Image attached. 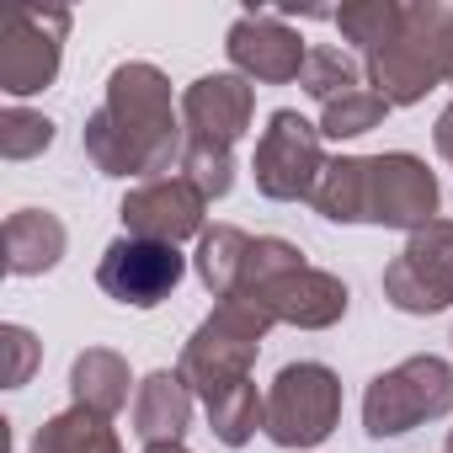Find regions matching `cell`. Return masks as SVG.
<instances>
[{"label":"cell","instance_id":"ba28073f","mask_svg":"<svg viewBox=\"0 0 453 453\" xmlns=\"http://www.w3.org/2000/svg\"><path fill=\"white\" fill-rule=\"evenodd\" d=\"M320 128L310 118H299L294 107H278L257 139V155H251V176H257V192L273 197V203H299V197H315L320 176H326V155H320Z\"/></svg>","mask_w":453,"mask_h":453},{"label":"cell","instance_id":"52a82bcc","mask_svg":"<svg viewBox=\"0 0 453 453\" xmlns=\"http://www.w3.org/2000/svg\"><path fill=\"white\" fill-rule=\"evenodd\" d=\"M336 421H342V379L326 363H288L273 379L262 432L278 448H315L331 437Z\"/></svg>","mask_w":453,"mask_h":453},{"label":"cell","instance_id":"4316f807","mask_svg":"<svg viewBox=\"0 0 453 453\" xmlns=\"http://www.w3.org/2000/svg\"><path fill=\"white\" fill-rule=\"evenodd\" d=\"M432 139H437V155H442V160L453 165V102H448V107L437 112V128H432Z\"/></svg>","mask_w":453,"mask_h":453},{"label":"cell","instance_id":"7c38bea8","mask_svg":"<svg viewBox=\"0 0 453 453\" xmlns=\"http://www.w3.org/2000/svg\"><path fill=\"white\" fill-rule=\"evenodd\" d=\"M203 208L208 197L176 171V176H155V181H139L128 197H123V224L128 235L139 241H160V246H181L192 235H203Z\"/></svg>","mask_w":453,"mask_h":453},{"label":"cell","instance_id":"44dd1931","mask_svg":"<svg viewBox=\"0 0 453 453\" xmlns=\"http://www.w3.org/2000/svg\"><path fill=\"white\" fill-rule=\"evenodd\" d=\"M262 411H267V395H257V384H235V389H224L219 400H208V426L224 448H246L251 432L262 426Z\"/></svg>","mask_w":453,"mask_h":453},{"label":"cell","instance_id":"5bb4252c","mask_svg":"<svg viewBox=\"0 0 453 453\" xmlns=\"http://www.w3.org/2000/svg\"><path fill=\"white\" fill-rule=\"evenodd\" d=\"M257 112V91L246 75H197L181 96V128L197 144H219L235 150V139L251 128Z\"/></svg>","mask_w":453,"mask_h":453},{"label":"cell","instance_id":"f1b7e54d","mask_svg":"<svg viewBox=\"0 0 453 453\" xmlns=\"http://www.w3.org/2000/svg\"><path fill=\"white\" fill-rule=\"evenodd\" d=\"M448 453H453V426H448Z\"/></svg>","mask_w":453,"mask_h":453},{"label":"cell","instance_id":"d4e9b609","mask_svg":"<svg viewBox=\"0 0 453 453\" xmlns=\"http://www.w3.org/2000/svg\"><path fill=\"white\" fill-rule=\"evenodd\" d=\"M54 144V123L43 112H27V107H6L0 112V155L6 160H33Z\"/></svg>","mask_w":453,"mask_h":453},{"label":"cell","instance_id":"484cf974","mask_svg":"<svg viewBox=\"0 0 453 453\" xmlns=\"http://www.w3.org/2000/svg\"><path fill=\"white\" fill-rule=\"evenodd\" d=\"M0 352H6V389H22L43 357V347L27 326H0Z\"/></svg>","mask_w":453,"mask_h":453},{"label":"cell","instance_id":"83f0119b","mask_svg":"<svg viewBox=\"0 0 453 453\" xmlns=\"http://www.w3.org/2000/svg\"><path fill=\"white\" fill-rule=\"evenodd\" d=\"M144 453H192L187 442H155V448H144Z\"/></svg>","mask_w":453,"mask_h":453},{"label":"cell","instance_id":"3957f363","mask_svg":"<svg viewBox=\"0 0 453 453\" xmlns=\"http://www.w3.org/2000/svg\"><path fill=\"white\" fill-rule=\"evenodd\" d=\"M235 299L257 304L273 326H299V331H326L347 315V283L310 267L304 251L278 235L251 241V262H246Z\"/></svg>","mask_w":453,"mask_h":453},{"label":"cell","instance_id":"ac0fdd59","mask_svg":"<svg viewBox=\"0 0 453 453\" xmlns=\"http://www.w3.org/2000/svg\"><path fill=\"white\" fill-rule=\"evenodd\" d=\"M246 262H251V235L235 230V224H213V230L197 235V278L219 304L235 299V288L246 278Z\"/></svg>","mask_w":453,"mask_h":453},{"label":"cell","instance_id":"8992f818","mask_svg":"<svg viewBox=\"0 0 453 453\" xmlns=\"http://www.w3.org/2000/svg\"><path fill=\"white\" fill-rule=\"evenodd\" d=\"M453 411V363L421 352L379 373L363 395V426L368 437H405L421 421H437Z\"/></svg>","mask_w":453,"mask_h":453},{"label":"cell","instance_id":"8fae6325","mask_svg":"<svg viewBox=\"0 0 453 453\" xmlns=\"http://www.w3.org/2000/svg\"><path fill=\"white\" fill-rule=\"evenodd\" d=\"M187 278V257L176 246H160V241H139V235H123L102 251V267H96V283L107 299L118 304H134V310H155L165 304Z\"/></svg>","mask_w":453,"mask_h":453},{"label":"cell","instance_id":"5b68a950","mask_svg":"<svg viewBox=\"0 0 453 453\" xmlns=\"http://www.w3.org/2000/svg\"><path fill=\"white\" fill-rule=\"evenodd\" d=\"M267 331H273V320H267L257 304L224 299V304H213V315H208V320L192 331V342L181 347L176 373H181V379L192 384V395H203V405H208V400H219L224 389H235V384L251 379V363H257Z\"/></svg>","mask_w":453,"mask_h":453},{"label":"cell","instance_id":"30bf717a","mask_svg":"<svg viewBox=\"0 0 453 453\" xmlns=\"http://www.w3.org/2000/svg\"><path fill=\"white\" fill-rule=\"evenodd\" d=\"M384 299L400 315H437L453 304V219L411 230L405 251L384 267Z\"/></svg>","mask_w":453,"mask_h":453},{"label":"cell","instance_id":"4fadbf2b","mask_svg":"<svg viewBox=\"0 0 453 453\" xmlns=\"http://www.w3.org/2000/svg\"><path fill=\"white\" fill-rule=\"evenodd\" d=\"M224 49H230V65H235L246 81H262V86H288V81H299V75H304V59H310L304 38H299L283 17H273V12H246V17H235Z\"/></svg>","mask_w":453,"mask_h":453},{"label":"cell","instance_id":"e0dca14e","mask_svg":"<svg viewBox=\"0 0 453 453\" xmlns=\"http://www.w3.org/2000/svg\"><path fill=\"white\" fill-rule=\"evenodd\" d=\"M128 363L118 357V352H107V347H86L81 357H75V368H70V395H75V405H86V411H96V416H118L123 405H128Z\"/></svg>","mask_w":453,"mask_h":453},{"label":"cell","instance_id":"2e32d148","mask_svg":"<svg viewBox=\"0 0 453 453\" xmlns=\"http://www.w3.org/2000/svg\"><path fill=\"white\" fill-rule=\"evenodd\" d=\"M0 241H6V273L12 278H38V273L59 267V257L70 246L59 213H49V208H17L6 219V230H0Z\"/></svg>","mask_w":453,"mask_h":453},{"label":"cell","instance_id":"6da1fadb","mask_svg":"<svg viewBox=\"0 0 453 453\" xmlns=\"http://www.w3.org/2000/svg\"><path fill=\"white\" fill-rule=\"evenodd\" d=\"M86 155L102 176H160L187 150V128L171 107V81L155 65H118L102 107L86 118Z\"/></svg>","mask_w":453,"mask_h":453},{"label":"cell","instance_id":"7a4b0ae2","mask_svg":"<svg viewBox=\"0 0 453 453\" xmlns=\"http://www.w3.org/2000/svg\"><path fill=\"white\" fill-rule=\"evenodd\" d=\"M315 213L331 224H384V230H421L437 219V176L426 160L395 155H342L326 160L315 187Z\"/></svg>","mask_w":453,"mask_h":453},{"label":"cell","instance_id":"9a60e30c","mask_svg":"<svg viewBox=\"0 0 453 453\" xmlns=\"http://www.w3.org/2000/svg\"><path fill=\"white\" fill-rule=\"evenodd\" d=\"M187 426H192V384L171 368H155L134 395V437L155 448V442H181Z\"/></svg>","mask_w":453,"mask_h":453},{"label":"cell","instance_id":"7402d4cb","mask_svg":"<svg viewBox=\"0 0 453 453\" xmlns=\"http://www.w3.org/2000/svg\"><path fill=\"white\" fill-rule=\"evenodd\" d=\"M357 75H363V65L347 54V49H331V43H315L310 49V59H304V75H299V86L326 107V102H336V96H347V91H357Z\"/></svg>","mask_w":453,"mask_h":453},{"label":"cell","instance_id":"ffe728a7","mask_svg":"<svg viewBox=\"0 0 453 453\" xmlns=\"http://www.w3.org/2000/svg\"><path fill=\"white\" fill-rule=\"evenodd\" d=\"M331 22L342 27L347 43H357V54H373V49H384L400 33L405 6H400V0H352V6L331 12Z\"/></svg>","mask_w":453,"mask_h":453},{"label":"cell","instance_id":"603a6c76","mask_svg":"<svg viewBox=\"0 0 453 453\" xmlns=\"http://www.w3.org/2000/svg\"><path fill=\"white\" fill-rule=\"evenodd\" d=\"M384 112H389V102H384L379 91H363V86H357V91H347V96H336V102L320 107V134H326V139H357V134L379 128Z\"/></svg>","mask_w":453,"mask_h":453},{"label":"cell","instance_id":"d6986e66","mask_svg":"<svg viewBox=\"0 0 453 453\" xmlns=\"http://www.w3.org/2000/svg\"><path fill=\"white\" fill-rule=\"evenodd\" d=\"M27 453H123V442L107 426V416H96L86 405H70V411H59L38 426Z\"/></svg>","mask_w":453,"mask_h":453},{"label":"cell","instance_id":"cb8c5ba5","mask_svg":"<svg viewBox=\"0 0 453 453\" xmlns=\"http://www.w3.org/2000/svg\"><path fill=\"white\" fill-rule=\"evenodd\" d=\"M181 176L213 203V197L230 192V181H235V155H230V150H219V144H197V139H187V150H181Z\"/></svg>","mask_w":453,"mask_h":453},{"label":"cell","instance_id":"277c9868","mask_svg":"<svg viewBox=\"0 0 453 453\" xmlns=\"http://www.w3.org/2000/svg\"><path fill=\"white\" fill-rule=\"evenodd\" d=\"M363 75L389 107H416L426 91L453 81V6L442 0L405 6L400 33L384 49L363 54Z\"/></svg>","mask_w":453,"mask_h":453},{"label":"cell","instance_id":"9c48e42d","mask_svg":"<svg viewBox=\"0 0 453 453\" xmlns=\"http://www.w3.org/2000/svg\"><path fill=\"white\" fill-rule=\"evenodd\" d=\"M70 12L65 6H12L0 22V91L33 96L49 91L65 59Z\"/></svg>","mask_w":453,"mask_h":453}]
</instances>
